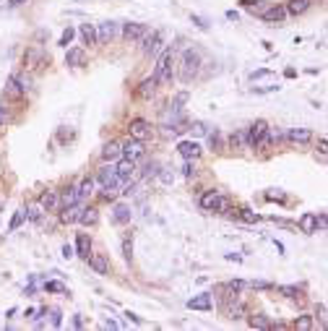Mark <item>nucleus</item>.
I'll use <instances>...</instances> for the list:
<instances>
[{
    "instance_id": "9",
    "label": "nucleus",
    "mask_w": 328,
    "mask_h": 331,
    "mask_svg": "<svg viewBox=\"0 0 328 331\" xmlns=\"http://www.w3.org/2000/svg\"><path fill=\"white\" fill-rule=\"evenodd\" d=\"M266 24H273V26H279V24H284L287 21V8L284 5H271V8H266V11H261L258 13Z\"/></svg>"
},
{
    "instance_id": "50",
    "label": "nucleus",
    "mask_w": 328,
    "mask_h": 331,
    "mask_svg": "<svg viewBox=\"0 0 328 331\" xmlns=\"http://www.w3.org/2000/svg\"><path fill=\"white\" fill-rule=\"evenodd\" d=\"M284 198H287V195L281 191H269V193H266V201H284Z\"/></svg>"
},
{
    "instance_id": "11",
    "label": "nucleus",
    "mask_w": 328,
    "mask_h": 331,
    "mask_svg": "<svg viewBox=\"0 0 328 331\" xmlns=\"http://www.w3.org/2000/svg\"><path fill=\"white\" fill-rule=\"evenodd\" d=\"M39 206H42V212H58L60 209V195H58V191H44L42 195H39Z\"/></svg>"
},
{
    "instance_id": "51",
    "label": "nucleus",
    "mask_w": 328,
    "mask_h": 331,
    "mask_svg": "<svg viewBox=\"0 0 328 331\" xmlns=\"http://www.w3.org/2000/svg\"><path fill=\"white\" fill-rule=\"evenodd\" d=\"M248 284V282H245ZM248 287H253V290H273V284L271 282H250Z\"/></svg>"
},
{
    "instance_id": "55",
    "label": "nucleus",
    "mask_w": 328,
    "mask_h": 331,
    "mask_svg": "<svg viewBox=\"0 0 328 331\" xmlns=\"http://www.w3.org/2000/svg\"><path fill=\"white\" fill-rule=\"evenodd\" d=\"M71 255H76L73 245H63V258H71Z\"/></svg>"
},
{
    "instance_id": "56",
    "label": "nucleus",
    "mask_w": 328,
    "mask_h": 331,
    "mask_svg": "<svg viewBox=\"0 0 328 331\" xmlns=\"http://www.w3.org/2000/svg\"><path fill=\"white\" fill-rule=\"evenodd\" d=\"M5 120H8V112H5V107L0 104V125H5Z\"/></svg>"
},
{
    "instance_id": "31",
    "label": "nucleus",
    "mask_w": 328,
    "mask_h": 331,
    "mask_svg": "<svg viewBox=\"0 0 328 331\" xmlns=\"http://www.w3.org/2000/svg\"><path fill=\"white\" fill-rule=\"evenodd\" d=\"M13 78H16V86L21 94H26L29 89H32V76L29 73H13Z\"/></svg>"
},
{
    "instance_id": "25",
    "label": "nucleus",
    "mask_w": 328,
    "mask_h": 331,
    "mask_svg": "<svg viewBox=\"0 0 328 331\" xmlns=\"http://www.w3.org/2000/svg\"><path fill=\"white\" fill-rule=\"evenodd\" d=\"M156 78L154 76H149V78H143L141 84H138V97L141 99H151V97H154V92H156Z\"/></svg>"
},
{
    "instance_id": "39",
    "label": "nucleus",
    "mask_w": 328,
    "mask_h": 331,
    "mask_svg": "<svg viewBox=\"0 0 328 331\" xmlns=\"http://www.w3.org/2000/svg\"><path fill=\"white\" fill-rule=\"evenodd\" d=\"M73 37H76V29H73V26H68L65 32L60 34V42H58V44H60V47H68V44L73 42Z\"/></svg>"
},
{
    "instance_id": "17",
    "label": "nucleus",
    "mask_w": 328,
    "mask_h": 331,
    "mask_svg": "<svg viewBox=\"0 0 328 331\" xmlns=\"http://www.w3.org/2000/svg\"><path fill=\"white\" fill-rule=\"evenodd\" d=\"M65 65H71V68H81V65H86V52L81 47H71L65 52Z\"/></svg>"
},
{
    "instance_id": "15",
    "label": "nucleus",
    "mask_w": 328,
    "mask_h": 331,
    "mask_svg": "<svg viewBox=\"0 0 328 331\" xmlns=\"http://www.w3.org/2000/svg\"><path fill=\"white\" fill-rule=\"evenodd\" d=\"M102 159H104V162H117V159H123V146H120L117 141H107V144L102 146Z\"/></svg>"
},
{
    "instance_id": "26",
    "label": "nucleus",
    "mask_w": 328,
    "mask_h": 331,
    "mask_svg": "<svg viewBox=\"0 0 328 331\" xmlns=\"http://www.w3.org/2000/svg\"><path fill=\"white\" fill-rule=\"evenodd\" d=\"M117 177L120 180H128V177H133V172H135V162L133 159H128V156H125V159H117Z\"/></svg>"
},
{
    "instance_id": "27",
    "label": "nucleus",
    "mask_w": 328,
    "mask_h": 331,
    "mask_svg": "<svg viewBox=\"0 0 328 331\" xmlns=\"http://www.w3.org/2000/svg\"><path fill=\"white\" fill-rule=\"evenodd\" d=\"M81 209H83V206H78V204H76V206H65V212L60 214V222H63V224H73V222H78Z\"/></svg>"
},
{
    "instance_id": "58",
    "label": "nucleus",
    "mask_w": 328,
    "mask_h": 331,
    "mask_svg": "<svg viewBox=\"0 0 328 331\" xmlns=\"http://www.w3.org/2000/svg\"><path fill=\"white\" fill-rule=\"evenodd\" d=\"M24 3H29V0H8L11 8H19V5H24Z\"/></svg>"
},
{
    "instance_id": "45",
    "label": "nucleus",
    "mask_w": 328,
    "mask_h": 331,
    "mask_svg": "<svg viewBox=\"0 0 328 331\" xmlns=\"http://www.w3.org/2000/svg\"><path fill=\"white\" fill-rule=\"evenodd\" d=\"M44 290L47 292H68V287L63 282H44Z\"/></svg>"
},
{
    "instance_id": "20",
    "label": "nucleus",
    "mask_w": 328,
    "mask_h": 331,
    "mask_svg": "<svg viewBox=\"0 0 328 331\" xmlns=\"http://www.w3.org/2000/svg\"><path fill=\"white\" fill-rule=\"evenodd\" d=\"M73 251H76V255H78V258L86 261L89 255H91V237H89V235H83V232H81V235L76 237V248H73Z\"/></svg>"
},
{
    "instance_id": "52",
    "label": "nucleus",
    "mask_w": 328,
    "mask_h": 331,
    "mask_svg": "<svg viewBox=\"0 0 328 331\" xmlns=\"http://www.w3.org/2000/svg\"><path fill=\"white\" fill-rule=\"evenodd\" d=\"M318 152H320V159H326V152H328V144H326V138H320V141H318Z\"/></svg>"
},
{
    "instance_id": "8",
    "label": "nucleus",
    "mask_w": 328,
    "mask_h": 331,
    "mask_svg": "<svg viewBox=\"0 0 328 331\" xmlns=\"http://www.w3.org/2000/svg\"><path fill=\"white\" fill-rule=\"evenodd\" d=\"M149 34V24H123V39L125 42H141Z\"/></svg>"
},
{
    "instance_id": "36",
    "label": "nucleus",
    "mask_w": 328,
    "mask_h": 331,
    "mask_svg": "<svg viewBox=\"0 0 328 331\" xmlns=\"http://www.w3.org/2000/svg\"><path fill=\"white\" fill-rule=\"evenodd\" d=\"M24 219H26V212L24 209H19L16 214H13V219H11V224H8V232H16L21 224H24Z\"/></svg>"
},
{
    "instance_id": "16",
    "label": "nucleus",
    "mask_w": 328,
    "mask_h": 331,
    "mask_svg": "<svg viewBox=\"0 0 328 331\" xmlns=\"http://www.w3.org/2000/svg\"><path fill=\"white\" fill-rule=\"evenodd\" d=\"M266 128H269V123H266V120H255V123L248 128V131H245V133H248V149L255 146V141L266 133Z\"/></svg>"
},
{
    "instance_id": "53",
    "label": "nucleus",
    "mask_w": 328,
    "mask_h": 331,
    "mask_svg": "<svg viewBox=\"0 0 328 331\" xmlns=\"http://www.w3.org/2000/svg\"><path fill=\"white\" fill-rule=\"evenodd\" d=\"M190 131H193L195 136H201V133H206V125H203V123H193V128H190Z\"/></svg>"
},
{
    "instance_id": "23",
    "label": "nucleus",
    "mask_w": 328,
    "mask_h": 331,
    "mask_svg": "<svg viewBox=\"0 0 328 331\" xmlns=\"http://www.w3.org/2000/svg\"><path fill=\"white\" fill-rule=\"evenodd\" d=\"M188 308H190V311H211V295H209V292H203V295L190 297Z\"/></svg>"
},
{
    "instance_id": "5",
    "label": "nucleus",
    "mask_w": 328,
    "mask_h": 331,
    "mask_svg": "<svg viewBox=\"0 0 328 331\" xmlns=\"http://www.w3.org/2000/svg\"><path fill=\"white\" fill-rule=\"evenodd\" d=\"M143 52H146V55H151V58H154V55H159V50H162V42H164V32H162V29H154V32H151V29H149V34L146 37H143Z\"/></svg>"
},
{
    "instance_id": "28",
    "label": "nucleus",
    "mask_w": 328,
    "mask_h": 331,
    "mask_svg": "<svg viewBox=\"0 0 328 331\" xmlns=\"http://www.w3.org/2000/svg\"><path fill=\"white\" fill-rule=\"evenodd\" d=\"M78 34H81L83 44H96V26L94 24H81Z\"/></svg>"
},
{
    "instance_id": "30",
    "label": "nucleus",
    "mask_w": 328,
    "mask_h": 331,
    "mask_svg": "<svg viewBox=\"0 0 328 331\" xmlns=\"http://www.w3.org/2000/svg\"><path fill=\"white\" fill-rule=\"evenodd\" d=\"M230 146L232 149H248V133L245 131H234L230 136Z\"/></svg>"
},
{
    "instance_id": "18",
    "label": "nucleus",
    "mask_w": 328,
    "mask_h": 331,
    "mask_svg": "<svg viewBox=\"0 0 328 331\" xmlns=\"http://www.w3.org/2000/svg\"><path fill=\"white\" fill-rule=\"evenodd\" d=\"M76 204H81V193H78V185H68L63 195H60V206H76Z\"/></svg>"
},
{
    "instance_id": "2",
    "label": "nucleus",
    "mask_w": 328,
    "mask_h": 331,
    "mask_svg": "<svg viewBox=\"0 0 328 331\" xmlns=\"http://www.w3.org/2000/svg\"><path fill=\"white\" fill-rule=\"evenodd\" d=\"M172 60H174V50L167 47L162 55H159V63H156L154 73H151V76L156 78V84H162V86L172 84Z\"/></svg>"
},
{
    "instance_id": "1",
    "label": "nucleus",
    "mask_w": 328,
    "mask_h": 331,
    "mask_svg": "<svg viewBox=\"0 0 328 331\" xmlns=\"http://www.w3.org/2000/svg\"><path fill=\"white\" fill-rule=\"evenodd\" d=\"M201 63H203V55H201L198 47H188L185 52H182V58H180V81L182 84H190V81L198 76Z\"/></svg>"
},
{
    "instance_id": "54",
    "label": "nucleus",
    "mask_w": 328,
    "mask_h": 331,
    "mask_svg": "<svg viewBox=\"0 0 328 331\" xmlns=\"http://www.w3.org/2000/svg\"><path fill=\"white\" fill-rule=\"evenodd\" d=\"M193 21H195V26H198V29H209V21H206V19H201V16H193Z\"/></svg>"
},
{
    "instance_id": "3",
    "label": "nucleus",
    "mask_w": 328,
    "mask_h": 331,
    "mask_svg": "<svg viewBox=\"0 0 328 331\" xmlns=\"http://www.w3.org/2000/svg\"><path fill=\"white\" fill-rule=\"evenodd\" d=\"M201 206L209 209V212H230V198L219 191H206L201 195Z\"/></svg>"
},
{
    "instance_id": "10",
    "label": "nucleus",
    "mask_w": 328,
    "mask_h": 331,
    "mask_svg": "<svg viewBox=\"0 0 328 331\" xmlns=\"http://www.w3.org/2000/svg\"><path fill=\"white\" fill-rule=\"evenodd\" d=\"M99 183H102V188H117L123 180L117 177V170H115V164H104L102 170H99Z\"/></svg>"
},
{
    "instance_id": "19",
    "label": "nucleus",
    "mask_w": 328,
    "mask_h": 331,
    "mask_svg": "<svg viewBox=\"0 0 328 331\" xmlns=\"http://www.w3.org/2000/svg\"><path fill=\"white\" fill-rule=\"evenodd\" d=\"M177 152L185 156V159H198V156H201V144H195V141H180Z\"/></svg>"
},
{
    "instance_id": "21",
    "label": "nucleus",
    "mask_w": 328,
    "mask_h": 331,
    "mask_svg": "<svg viewBox=\"0 0 328 331\" xmlns=\"http://www.w3.org/2000/svg\"><path fill=\"white\" fill-rule=\"evenodd\" d=\"M131 216H133V212H131V206H128V204H115V206H112V222H115V224L131 222Z\"/></svg>"
},
{
    "instance_id": "14",
    "label": "nucleus",
    "mask_w": 328,
    "mask_h": 331,
    "mask_svg": "<svg viewBox=\"0 0 328 331\" xmlns=\"http://www.w3.org/2000/svg\"><path fill=\"white\" fill-rule=\"evenodd\" d=\"M284 136H287V141H292V144H308V141H312V131L310 128H289Z\"/></svg>"
},
{
    "instance_id": "37",
    "label": "nucleus",
    "mask_w": 328,
    "mask_h": 331,
    "mask_svg": "<svg viewBox=\"0 0 328 331\" xmlns=\"http://www.w3.org/2000/svg\"><path fill=\"white\" fill-rule=\"evenodd\" d=\"M273 290H276V292H281V295H284V297H300V287H292V284H281V287H273Z\"/></svg>"
},
{
    "instance_id": "49",
    "label": "nucleus",
    "mask_w": 328,
    "mask_h": 331,
    "mask_svg": "<svg viewBox=\"0 0 328 331\" xmlns=\"http://www.w3.org/2000/svg\"><path fill=\"white\" fill-rule=\"evenodd\" d=\"M102 198H104V201L117 198V188H102Z\"/></svg>"
},
{
    "instance_id": "6",
    "label": "nucleus",
    "mask_w": 328,
    "mask_h": 331,
    "mask_svg": "<svg viewBox=\"0 0 328 331\" xmlns=\"http://www.w3.org/2000/svg\"><path fill=\"white\" fill-rule=\"evenodd\" d=\"M128 131H131V138H138V141H146V138L154 136V128H151V123H149V120H143V117L131 120Z\"/></svg>"
},
{
    "instance_id": "13",
    "label": "nucleus",
    "mask_w": 328,
    "mask_h": 331,
    "mask_svg": "<svg viewBox=\"0 0 328 331\" xmlns=\"http://www.w3.org/2000/svg\"><path fill=\"white\" fill-rule=\"evenodd\" d=\"M123 146V156H128V159H138V156H143V141L138 138H128L125 144H120Z\"/></svg>"
},
{
    "instance_id": "35",
    "label": "nucleus",
    "mask_w": 328,
    "mask_h": 331,
    "mask_svg": "<svg viewBox=\"0 0 328 331\" xmlns=\"http://www.w3.org/2000/svg\"><path fill=\"white\" fill-rule=\"evenodd\" d=\"M78 193H81V198H89V195L94 193V180H91V177H83L81 185H78Z\"/></svg>"
},
{
    "instance_id": "24",
    "label": "nucleus",
    "mask_w": 328,
    "mask_h": 331,
    "mask_svg": "<svg viewBox=\"0 0 328 331\" xmlns=\"http://www.w3.org/2000/svg\"><path fill=\"white\" fill-rule=\"evenodd\" d=\"M310 5H312V0H289L284 8H287V16H302Z\"/></svg>"
},
{
    "instance_id": "48",
    "label": "nucleus",
    "mask_w": 328,
    "mask_h": 331,
    "mask_svg": "<svg viewBox=\"0 0 328 331\" xmlns=\"http://www.w3.org/2000/svg\"><path fill=\"white\" fill-rule=\"evenodd\" d=\"M182 170H185V177H188V180H193V177H195V164H193V159H188Z\"/></svg>"
},
{
    "instance_id": "22",
    "label": "nucleus",
    "mask_w": 328,
    "mask_h": 331,
    "mask_svg": "<svg viewBox=\"0 0 328 331\" xmlns=\"http://www.w3.org/2000/svg\"><path fill=\"white\" fill-rule=\"evenodd\" d=\"M300 230L305 232V235H315V232H318V216L312 214V212L302 214L300 216Z\"/></svg>"
},
{
    "instance_id": "44",
    "label": "nucleus",
    "mask_w": 328,
    "mask_h": 331,
    "mask_svg": "<svg viewBox=\"0 0 328 331\" xmlns=\"http://www.w3.org/2000/svg\"><path fill=\"white\" fill-rule=\"evenodd\" d=\"M156 177H162V183L170 185L172 180H174V170H172V167H162V170H159V175H156Z\"/></svg>"
},
{
    "instance_id": "33",
    "label": "nucleus",
    "mask_w": 328,
    "mask_h": 331,
    "mask_svg": "<svg viewBox=\"0 0 328 331\" xmlns=\"http://www.w3.org/2000/svg\"><path fill=\"white\" fill-rule=\"evenodd\" d=\"M315 323H312V315H297L294 318V329H300V331H310Z\"/></svg>"
},
{
    "instance_id": "57",
    "label": "nucleus",
    "mask_w": 328,
    "mask_h": 331,
    "mask_svg": "<svg viewBox=\"0 0 328 331\" xmlns=\"http://www.w3.org/2000/svg\"><path fill=\"white\" fill-rule=\"evenodd\" d=\"M261 76H269V71H266V68H261V71L250 73V78H261Z\"/></svg>"
},
{
    "instance_id": "7",
    "label": "nucleus",
    "mask_w": 328,
    "mask_h": 331,
    "mask_svg": "<svg viewBox=\"0 0 328 331\" xmlns=\"http://www.w3.org/2000/svg\"><path fill=\"white\" fill-rule=\"evenodd\" d=\"M115 37H117L115 21H102V24H96V44H110Z\"/></svg>"
},
{
    "instance_id": "43",
    "label": "nucleus",
    "mask_w": 328,
    "mask_h": 331,
    "mask_svg": "<svg viewBox=\"0 0 328 331\" xmlns=\"http://www.w3.org/2000/svg\"><path fill=\"white\" fill-rule=\"evenodd\" d=\"M237 214H240V216H242V219H245V222H258V219H261V216H258V214L253 212V209H248V206H242Z\"/></svg>"
},
{
    "instance_id": "4",
    "label": "nucleus",
    "mask_w": 328,
    "mask_h": 331,
    "mask_svg": "<svg viewBox=\"0 0 328 331\" xmlns=\"http://www.w3.org/2000/svg\"><path fill=\"white\" fill-rule=\"evenodd\" d=\"M24 65L29 71H39V68H44V65H50V55L42 47H29L24 52Z\"/></svg>"
},
{
    "instance_id": "42",
    "label": "nucleus",
    "mask_w": 328,
    "mask_h": 331,
    "mask_svg": "<svg viewBox=\"0 0 328 331\" xmlns=\"http://www.w3.org/2000/svg\"><path fill=\"white\" fill-rule=\"evenodd\" d=\"M156 175H159V162L151 159L146 167H143V177H156Z\"/></svg>"
},
{
    "instance_id": "38",
    "label": "nucleus",
    "mask_w": 328,
    "mask_h": 331,
    "mask_svg": "<svg viewBox=\"0 0 328 331\" xmlns=\"http://www.w3.org/2000/svg\"><path fill=\"white\" fill-rule=\"evenodd\" d=\"M227 315H230L232 321L242 318V315H245V305H242V303H234V305H230V311H227Z\"/></svg>"
},
{
    "instance_id": "40",
    "label": "nucleus",
    "mask_w": 328,
    "mask_h": 331,
    "mask_svg": "<svg viewBox=\"0 0 328 331\" xmlns=\"http://www.w3.org/2000/svg\"><path fill=\"white\" fill-rule=\"evenodd\" d=\"M26 216H29L32 222H39V219H42V206H39V204H29Z\"/></svg>"
},
{
    "instance_id": "32",
    "label": "nucleus",
    "mask_w": 328,
    "mask_h": 331,
    "mask_svg": "<svg viewBox=\"0 0 328 331\" xmlns=\"http://www.w3.org/2000/svg\"><path fill=\"white\" fill-rule=\"evenodd\" d=\"M248 323H250V326H253V329H273V323H271L269 318H266V315H261V313L250 315V318H248Z\"/></svg>"
},
{
    "instance_id": "29",
    "label": "nucleus",
    "mask_w": 328,
    "mask_h": 331,
    "mask_svg": "<svg viewBox=\"0 0 328 331\" xmlns=\"http://www.w3.org/2000/svg\"><path fill=\"white\" fill-rule=\"evenodd\" d=\"M96 219H99V214H96L94 206H83L81 209V216H78L81 224H96Z\"/></svg>"
},
{
    "instance_id": "34",
    "label": "nucleus",
    "mask_w": 328,
    "mask_h": 331,
    "mask_svg": "<svg viewBox=\"0 0 328 331\" xmlns=\"http://www.w3.org/2000/svg\"><path fill=\"white\" fill-rule=\"evenodd\" d=\"M209 144H211V149H216V152H222V149H224V138H222V133H219L216 128L209 133Z\"/></svg>"
},
{
    "instance_id": "47",
    "label": "nucleus",
    "mask_w": 328,
    "mask_h": 331,
    "mask_svg": "<svg viewBox=\"0 0 328 331\" xmlns=\"http://www.w3.org/2000/svg\"><path fill=\"white\" fill-rule=\"evenodd\" d=\"M315 315H318V321H320V329H326V305H323V303H318Z\"/></svg>"
},
{
    "instance_id": "46",
    "label": "nucleus",
    "mask_w": 328,
    "mask_h": 331,
    "mask_svg": "<svg viewBox=\"0 0 328 331\" xmlns=\"http://www.w3.org/2000/svg\"><path fill=\"white\" fill-rule=\"evenodd\" d=\"M50 321H52V326H60V323H63V313H60L58 311V308H52V311H50Z\"/></svg>"
},
{
    "instance_id": "41",
    "label": "nucleus",
    "mask_w": 328,
    "mask_h": 331,
    "mask_svg": "<svg viewBox=\"0 0 328 331\" xmlns=\"http://www.w3.org/2000/svg\"><path fill=\"white\" fill-rule=\"evenodd\" d=\"M123 255H125L128 261L133 258V235H125L123 237Z\"/></svg>"
},
{
    "instance_id": "12",
    "label": "nucleus",
    "mask_w": 328,
    "mask_h": 331,
    "mask_svg": "<svg viewBox=\"0 0 328 331\" xmlns=\"http://www.w3.org/2000/svg\"><path fill=\"white\" fill-rule=\"evenodd\" d=\"M86 263L91 266V272L99 274V276H107V274H110V263H107V258H104L102 253H91L89 258H86Z\"/></svg>"
}]
</instances>
